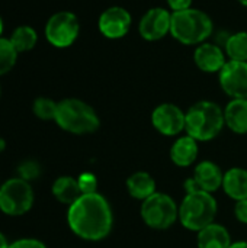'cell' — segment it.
Masks as SVG:
<instances>
[{
  "mask_svg": "<svg viewBox=\"0 0 247 248\" xmlns=\"http://www.w3.org/2000/svg\"><path fill=\"white\" fill-rule=\"evenodd\" d=\"M67 222L70 230L82 240H105L114 225V214L109 202L100 193L82 195L68 206Z\"/></svg>",
  "mask_w": 247,
  "mask_h": 248,
  "instance_id": "6da1fadb",
  "label": "cell"
},
{
  "mask_svg": "<svg viewBox=\"0 0 247 248\" xmlns=\"http://www.w3.org/2000/svg\"><path fill=\"white\" fill-rule=\"evenodd\" d=\"M224 126V109L213 100H199L186 110L185 132L198 142L217 138Z\"/></svg>",
  "mask_w": 247,
  "mask_h": 248,
  "instance_id": "7a4b0ae2",
  "label": "cell"
},
{
  "mask_svg": "<svg viewBox=\"0 0 247 248\" xmlns=\"http://www.w3.org/2000/svg\"><path fill=\"white\" fill-rule=\"evenodd\" d=\"M214 32L211 16L197 7L172 13L170 35L182 45H199L207 42Z\"/></svg>",
  "mask_w": 247,
  "mask_h": 248,
  "instance_id": "3957f363",
  "label": "cell"
},
{
  "mask_svg": "<svg viewBox=\"0 0 247 248\" xmlns=\"http://www.w3.org/2000/svg\"><path fill=\"white\" fill-rule=\"evenodd\" d=\"M54 121L63 131L74 135L93 134L100 126V119L96 110L89 103L77 97L60 100Z\"/></svg>",
  "mask_w": 247,
  "mask_h": 248,
  "instance_id": "277c9868",
  "label": "cell"
},
{
  "mask_svg": "<svg viewBox=\"0 0 247 248\" xmlns=\"http://www.w3.org/2000/svg\"><path fill=\"white\" fill-rule=\"evenodd\" d=\"M215 198L207 192H189L179 205V222L183 228L199 232L211 225L217 217Z\"/></svg>",
  "mask_w": 247,
  "mask_h": 248,
  "instance_id": "5b68a950",
  "label": "cell"
},
{
  "mask_svg": "<svg viewBox=\"0 0 247 248\" xmlns=\"http://www.w3.org/2000/svg\"><path fill=\"white\" fill-rule=\"evenodd\" d=\"M140 214L143 222L148 228L165 231L179 221V205L167 193L156 192L141 203Z\"/></svg>",
  "mask_w": 247,
  "mask_h": 248,
  "instance_id": "8992f818",
  "label": "cell"
},
{
  "mask_svg": "<svg viewBox=\"0 0 247 248\" xmlns=\"http://www.w3.org/2000/svg\"><path fill=\"white\" fill-rule=\"evenodd\" d=\"M33 205V190L29 182L15 177L0 186V211L9 217L25 215Z\"/></svg>",
  "mask_w": 247,
  "mask_h": 248,
  "instance_id": "52a82bcc",
  "label": "cell"
},
{
  "mask_svg": "<svg viewBox=\"0 0 247 248\" xmlns=\"http://www.w3.org/2000/svg\"><path fill=\"white\" fill-rule=\"evenodd\" d=\"M47 41L54 48H68L71 46L80 33L79 17L68 10H61L49 16L44 29Z\"/></svg>",
  "mask_w": 247,
  "mask_h": 248,
  "instance_id": "ba28073f",
  "label": "cell"
},
{
  "mask_svg": "<svg viewBox=\"0 0 247 248\" xmlns=\"http://www.w3.org/2000/svg\"><path fill=\"white\" fill-rule=\"evenodd\" d=\"M172 10L156 6L146 10L138 22V33L148 42H156L167 36L172 31Z\"/></svg>",
  "mask_w": 247,
  "mask_h": 248,
  "instance_id": "9c48e42d",
  "label": "cell"
},
{
  "mask_svg": "<svg viewBox=\"0 0 247 248\" xmlns=\"http://www.w3.org/2000/svg\"><path fill=\"white\" fill-rule=\"evenodd\" d=\"M223 179H224V173L221 167L214 161L204 160L195 166L192 177H189L183 186L186 193L207 192L213 195L223 187Z\"/></svg>",
  "mask_w": 247,
  "mask_h": 248,
  "instance_id": "30bf717a",
  "label": "cell"
},
{
  "mask_svg": "<svg viewBox=\"0 0 247 248\" xmlns=\"http://www.w3.org/2000/svg\"><path fill=\"white\" fill-rule=\"evenodd\" d=\"M151 124L159 134L165 137H176L185 131L186 112L175 103H160L151 112Z\"/></svg>",
  "mask_w": 247,
  "mask_h": 248,
  "instance_id": "8fae6325",
  "label": "cell"
},
{
  "mask_svg": "<svg viewBox=\"0 0 247 248\" xmlns=\"http://www.w3.org/2000/svg\"><path fill=\"white\" fill-rule=\"evenodd\" d=\"M132 25V16L130 10L122 6H109L106 7L98 19V29L102 36L108 39H121L124 38Z\"/></svg>",
  "mask_w": 247,
  "mask_h": 248,
  "instance_id": "7c38bea8",
  "label": "cell"
},
{
  "mask_svg": "<svg viewBox=\"0 0 247 248\" xmlns=\"http://www.w3.org/2000/svg\"><path fill=\"white\" fill-rule=\"evenodd\" d=\"M223 92L231 99H247V62L229 60L218 73Z\"/></svg>",
  "mask_w": 247,
  "mask_h": 248,
  "instance_id": "4fadbf2b",
  "label": "cell"
},
{
  "mask_svg": "<svg viewBox=\"0 0 247 248\" xmlns=\"http://www.w3.org/2000/svg\"><path fill=\"white\" fill-rule=\"evenodd\" d=\"M227 61L229 58L226 55L224 48L208 41L197 45L194 51V62L197 68L208 74H214V73L218 74Z\"/></svg>",
  "mask_w": 247,
  "mask_h": 248,
  "instance_id": "5bb4252c",
  "label": "cell"
},
{
  "mask_svg": "<svg viewBox=\"0 0 247 248\" xmlns=\"http://www.w3.org/2000/svg\"><path fill=\"white\" fill-rule=\"evenodd\" d=\"M199 154V145L198 141L189 137L188 134L183 137H179L170 147L169 155L175 166L178 167H189L192 166Z\"/></svg>",
  "mask_w": 247,
  "mask_h": 248,
  "instance_id": "9a60e30c",
  "label": "cell"
},
{
  "mask_svg": "<svg viewBox=\"0 0 247 248\" xmlns=\"http://www.w3.org/2000/svg\"><path fill=\"white\" fill-rule=\"evenodd\" d=\"M226 126L237 134H247V99H231L224 108Z\"/></svg>",
  "mask_w": 247,
  "mask_h": 248,
  "instance_id": "2e32d148",
  "label": "cell"
},
{
  "mask_svg": "<svg viewBox=\"0 0 247 248\" xmlns=\"http://www.w3.org/2000/svg\"><path fill=\"white\" fill-rule=\"evenodd\" d=\"M127 192L131 198L144 202L157 192V185L154 177L147 171H137L131 174L125 182Z\"/></svg>",
  "mask_w": 247,
  "mask_h": 248,
  "instance_id": "e0dca14e",
  "label": "cell"
},
{
  "mask_svg": "<svg viewBox=\"0 0 247 248\" xmlns=\"http://www.w3.org/2000/svg\"><path fill=\"white\" fill-rule=\"evenodd\" d=\"M231 244L233 243L229 230L215 222L201 230L197 237L198 248H230Z\"/></svg>",
  "mask_w": 247,
  "mask_h": 248,
  "instance_id": "ac0fdd59",
  "label": "cell"
},
{
  "mask_svg": "<svg viewBox=\"0 0 247 248\" xmlns=\"http://www.w3.org/2000/svg\"><path fill=\"white\" fill-rule=\"evenodd\" d=\"M223 190L224 193L239 202L247 199V170L242 167H231L224 173L223 179Z\"/></svg>",
  "mask_w": 247,
  "mask_h": 248,
  "instance_id": "d6986e66",
  "label": "cell"
},
{
  "mask_svg": "<svg viewBox=\"0 0 247 248\" xmlns=\"http://www.w3.org/2000/svg\"><path fill=\"white\" fill-rule=\"evenodd\" d=\"M54 198L63 205H73L83 193L79 186V180L71 176H61L52 185Z\"/></svg>",
  "mask_w": 247,
  "mask_h": 248,
  "instance_id": "ffe728a7",
  "label": "cell"
},
{
  "mask_svg": "<svg viewBox=\"0 0 247 248\" xmlns=\"http://www.w3.org/2000/svg\"><path fill=\"white\" fill-rule=\"evenodd\" d=\"M224 51L229 60L247 62V31L231 33L224 42Z\"/></svg>",
  "mask_w": 247,
  "mask_h": 248,
  "instance_id": "44dd1931",
  "label": "cell"
},
{
  "mask_svg": "<svg viewBox=\"0 0 247 248\" xmlns=\"http://www.w3.org/2000/svg\"><path fill=\"white\" fill-rule=\"evenodd\" d=\"M9 39L17 52H26V51H31L35 48V45L38 42V33L32 26L22 25V26H17L12 32Z\"/></svg>",
  "mask_w": 247,
  "mask_h": 248,
  "instance_id": "7402d4cb",
  "label": "cell"
},
{
  "mask_svg": "<svg viewBox=\"0 0 247 248\" xmlns=\"http://www.w3.org/2000/svg\"><path fill=\"white\" fill-rule=\"evenodd\" d=\"M17 55L19 52L13 46L10 39L1 36L0 38V76L9 73L15 67L17 61Z\"/></svg>",
  "mask_w": 247,
  "mask_h": 248,
  "instance_id": "603a6c76",
  "label": "cell"
},
{
  "mask_svg": "<svg viewBox=\"0 0 247 248\" xmlns=\"http://www.w3.org/2000/svg\"><path fill=\"white\" fill-rule=\"evenodd\" d=\"M57 108H58V102H54L49 97H38L32 105V110L35 116L42 121H54L57 115Z\"/></svg>",
  "mask_w": 247,
  "mask_h": 248,
  "instance_id": "cb8c5ba5",
  "label": "cell"
},
{
  "mask_svg": "<svg viewBox=\"0 0 247 248\" xmlns=\"http://www.w3.org/2000/svg\"><path fill=\"white\" fill-rule=\"evenodd\" d=\"M17 173H19V177L26 180V182H32V180H36L41 174V166L33 161V160H28V161H23L19 167H17Z\"/></svg>",
  "mask_w": 247,
  "mask_h": 248,
  "instance_id": "d4e9b609",
  "label": "cell"
},
{
  "mask_svg": "<svg viewBox=\"0 0 247 248\" xmlns=\"http://www.w3.org/2000/svg\"><path fill=\"white\" fill-rule=\"evenodd\" d=\"M79 186L82 189V193L83 195H87V193H95L96 189H98V180H96V176L92 174V173H83L79 176Z\"/></svg>",
  "mask_w": 247,
  "mask_h": 248,
  "instance_id": "484cf974",
  "label": "cell"
},
{
  "mask_svg": "<svg viewBox=\"0 0 247 248\" xmlns=\"http://www.w3.org/2000/svg\"><path fill=\"white\" fill-rule=\"evenodd\" d=\"M9 248H47L45 244L35 238H22L15 243H12Z\"/></svg>",
  "mask_w": 247,
  "mask_h": 248,
  "instance_id": "4316f807",
  "label": "cell"
},
{
  "mask_svg": "<svg viewBox=\"0 0 247 248\" xmlns=\"http://www.w3.org/2000/svg\"><path fill=\"white\" fill-rule=\"evenodd\" d=\"M234 217L239 222L247 225V199L239 201L234 205Z\"/></svg>",
  "mask_w": 247,
  "mask_h": 248,
  "instance_id": "83f0119b",
  "label": "cell"
},
{
  "mask_svg": "<svg viewBox=\"0 0 247 248\" xmlns=\"http://www.w3.org/2000/svg\"><path fill=\"white\" fill-rule=\"evenodd\" d=\"M166 1H167V7L172 12H181V10H186L192 7L194 0H166Z\"/></svg>",
  "mask_w": 247,
  "mask_h": 248,
  "instance_id": "f1b7e54d",
  "label": "cell"
},
{
  "mask_svg": "<svg viewBox=\"0 0 247 248\" xmlns=\"http://www.w3.org/2000/svg\"><path fill=\"white\" fill-rule=\"evenodd\" d=\"M230 248H247V241H236L230 246Z\"/></svg>",
  "mask_w": 247,
  "mask_h": 248,
  "instance_id": "f546056e",
  "label": "cell"
},
{
  "mask_svg": "<svg viewBox=\"0 0 247 248\" xmlns=\"http://www.w3.org/2000/svg\"><path fill=\"white\" fill-rule=\"evenodd\" d=\"M9 243H7V240H6V237L0 232V248H9Z\"/></svg>",
  "mask_w": 247,
  "mask_h": 248,
  "instance_id": "4dcf8cb0",
  "label": "cell"
},
{
  "mask_svg": "<svg viewBox=\"0 0 247 248\" xmlns=\"http://www.w3.org/2000/svg\"><path fill=\"white\" fill-rule=\"evenodd\" d=\"M4 148H6V142H4V140H3V138L0 137V153H1V151H3Z\"/></svg>",
  "mask_w": 247,
  "mask_h": 248,
  "instance_id": "1f68e13d",
  "label": "cell"
},
{
  "mask_svg": "<svg viewBox=\"0 0 247 248\" xmlns=\"http://www.w3.org/2000/svg\"><path fill=\"white\" fill-rule=\"evenodd\" d=\"M1 33H3V20L0 17V38H1Z\"/></svg>",
  "mask_w": 247,
  "mask_h": 248,
  "instance_id": "d6a6232c",
  "label": "cell"
},
{
  "mask_svg": "<svg viewBox=\"0 0 247 248\" xmlns=\"http://www.w3.org/2000/svg\"><path fill=\"white\" fill-rule=\"evenodd\" d=\"M242 6H245V7H247V0H237Z\"/></svg>",
  "mask_w": 247,
  "mask_h": 248,
  "instance_id": "836d02e7",
  "label": "cell"
},
{
  "mask_svg": "<svg viewBox=\"0 0 247 248\" xmlns=\"http://www.w3.org/2000/svg\"><path fill=\"white\" fill-rule=\"evenodd\" d=\"M0 94H1V89H0Z\"/></svg>",
  "mask_w": 247,
  "mask_h": 248,
  "instance_id": "e575fe53",
  "label": "cell"
}]
</instances>
